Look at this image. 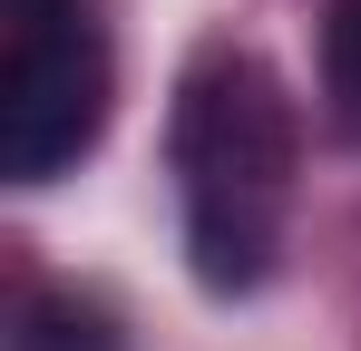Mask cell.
Instances as JSON below:
<instances>
[{"mask_svg": "<svg viewBox=\"0 0 361 351\" xmlns=\"http://www.w3.org/2000/svg\"><path fill=\"white\" fill-rule=\"evenodd\" d=\"M108 30L88 0H0V176L49 185L108 137Z\"/></svg>", "mask_w": 361, "mask_h": 351, "instance_id": "2", "label": "cell"}, {"mask_svg": "<svg viewBox=\"0 0 361 351\" xmlns=\"http://www.w3.org/2000/svg\"><path fill=\"white\" fill-rule=\"evenodd\" d=\"M10 351H127V342H118V312L108 302H88V292H30Z\"/></svg>", "mask_w": 361, "mask_h": 351, "instance_id": "3", "label": "cell"}, {"mask_svg": "<svg viewBox=\"0 0 361 351\" xmlns=\"http://www.w3.org/2000/svg\"><path fill=\"white\" fill-rule=\"evenodd\" d=\"M322 98H332V127L361 147V0L322 10Z\"/></svg>", "mask_w": 361, "mask_h": 351, "instance_id": "4", "label": "cell"}, {"mask_svg": "<svg viewBox=\"0 0 361 351\" xmlns=\"http://www.w3.org/2000/svg\"><path fill=\"white\" fill-rule=\"evenodd\" d=\"M166 166H176L195 283L205 292H254L274 273L293 166H302L293 88L254 49L205 39V49L185 58V78H176V108H166Z\"/></svg>", "mask_w": 361, "mask_h": 351, "instance_id": "1", "label": "cell"}]
</instances>
